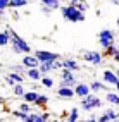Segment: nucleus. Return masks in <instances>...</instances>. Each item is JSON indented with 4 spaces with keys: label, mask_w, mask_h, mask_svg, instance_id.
Wrapping results in <instances>:
<instances>
[{
    "label": "nucleus",
    "mask_w": 119,
    "mask_h": 122,
    "mask_svg": "<svg viewBox=\"0 0 119 122\" xmlns=\"http://www.w3.org/2000/svg\"><path fill=\"white\" fill-rule=\"evenodd\" d=\"M100 107H102V100L95 93L85 96V98H81V102H79V108H81L83 112H92V110L100 108Z\"/></svg>",
    "instance_id": "obj_3"
},
{
    "label": "nucleus",
    "mask_w": 119,
    "mask_h": 122,
    "mask_svg": "<svg viewBox=\"0 0 119 122\" xmlns=\"http://www.w3.org/2000/svg\"><path fill=\"white\" fill-rule=\"evenodd\" d=\"M105 113H107V117L110 119V122L117 119V112H116V110H112V108H107V110H105Z\"/></svg>",
    "instance_id": "obj_32"
},
{
    "label": "nucleus",
    "mask_w": 119,
    "mask_h": 122,
    "mask_svg": "<svg viewBox=\"0 0 119 122\" xmlns=\"http://www.w3.org/2000/svg\"><path fill=\"white\" fill-rule=\"evenodd\" d=\"M98 45H100L102 48H104V50H107L109 46L116 45V36H114V31H112V29H109V28L102 29L100 33H98Z\"/></svg>",
    "instance_id": "obj_4"
},
{
    "label": "nucleus",
    "mask_w": 119,
    "mask_h": 122,
    "mask_svg": "<svg viewBox=\"0 0 119 122\" xmlns=\"http://www.w3.org/2000/svg\"><path fill=\"white\" fill-rule=\"evenodd\" d=\"M7 29H9V33H11V36H12V38H11V48H12V52L17 53V55H21V53H29V52H31L29 43L26 41L24 38H21L12 28L7 26Z\"/></svg>",
    "instance_id": "obj_1"
},
{
    "label": "nucleus",
    "mask_w": 119,
    "mask_h": 122,
    "mask_svg": "<svg viewBox=\"0 0 119 122\" xmlns=\"http://www.w3.org/2000/svg\"><path fill=\"white\" fill-rule=\"evenodd\" d=\"M0 103H4V96L2 95H0Z\"/></svg>",
    "instance_id": "obj_38"
},
{
    "label": "nucleus",
    "mask_w": 119,
    "mask_h": 122,
    "mask_svg": "<svg viewBox=\"0 0 119 122\" xmlns=\"http://www.w3.org/2000/svg\"><path fill=\"white\" fill-rule=\"evenodd\" d=\"M76 9L81 10V12H86L88 10V2H86V0H79V2L76 4Z\"/></svg>",
    "instance_id": "obj_31"
},
{
    "label": "nucleus",
    "mask_w": 119,
    "mask_h": 122,
    "mask_svg": "<svg viewBox=\"0 0 119 122\" xmlns=\"http://www.w3.org/2000/svg\"><path fill=\"white\" fill-rule=\"evenodd\" d=\"M38 96H40V93H36V91H26V95L22 96V100H24L26 103L35 105V102L38 100Z\"/></svg>",
    "instance_id": "obj_21"
},
{
    "label": "nucleus",
    "mask_w": 119,
    "mask_h": 122,
    "mask_svg": "<svg viewBox=\"0 0 119 122\" xmlns=\"http://www.w3.org/2000/svg\"><path fill=\"white\" fill-rule=\"evenodd\" d=\"M35 55L40 62H55V60L60 59L59 53H54V52H49V50H36Z\"/></svg>",
    "instance_id": "obj_7"
},
{
    "label": "nucleus",
    "mask_w": 119,
    "mask_h": 122,
    "mask_svg": "<svg viewBox=\"0 0 119 122\" xmlns=\"http://www.w3.org/2000/svg\"><path fill=\"white\" fill-rule=\"evenodd\" d=\"M57 96L62 100H71L74 98L76 93H74V88H57Z\"/></svg>",
    "instance_id": "obj_12"
},
{
    "label": "nucleus",
    "mask_w": 119,
    "mask_h": 122,
    "mask_svg": "<svg viewBox=\"0 0 119 122\" xmlns=\"http://www.w3.org/2000/svg\"><path fill=\"white\" fill-rule=\"evenodd\" d=\"M102 79H104L105 84H110V86H116L117 81H119V77H117V74H116V71H112V69H105L104 74H102Z\"/></svg>",
    "instance_id": "obj_10"
},
{
    "label": "nucleus",
    "mask_w": 119,
    "mask_h": 122,
    "mask_svg": "<svg viewBox=\"0 0 119 122\" xmlns=\"http://www.w3.org/2000/svg\"><path fill=\"white\" fill-rule=\"evenodd\" d=\"M105 102L109 103V105H119V93L117 91H107V95H105Z\"/></svg>",
    "instance_id": "obj_19"
},
{
    "label": "nucleus",
    "mask_w": 119,
    "mask_h": 122,
    "mask_svg": "<svg viewBox=\"0 0 119 122\" xmlns=\"http://www.w3.org/2000/svg\"><path fill=\"white\" fill-rule=\"evenodd\" d=\"M62 66H64V69H69L71 72H78L79 71V64L74 59H64L62 60Z\"/></svg>",
    "instance_id": "obj_16"
},
{
    "label": "nucleus",
    "mask_w": 119,
    "mask_h": 122,
    "mask_svg": "<svg viewBox=\"0 0 119 122\" xmlns=\"http://www.w3.org/2000/svg\"><path fill=\"white\" fill-rule=\"evenodd\" d=\"M12 91H14V95L17 96V98H22V96L26 95V88H24L22 83H19V84H14L12 86Z\"/></svg>",
    "instance_id": "obj_22"
},
{
    "label": "nucleus",
    "mask_w": 119,
    "mask_h": 122,
    "mask_svg": "<svg viewBox=\"0 0 119 122\" xmlns=\"http://www.w3.org/2000/svg\"><path fill=\"white\" fill-rule=\"evenodd\" d=\"M5 81L7 83H9L11 86H14V84H19V83H22V81H24V76L22 74H17V72H9V74L5 76Z\"/></svg>",
    "instance_id": "obj_13"
},
{
    "label": "nucleus",
    "mask_w": 119,
    "mask_h": 122,
    "mask_svg": "<svg viewBox=\"0 0 119 122\" xmlns=\"http://www.w3.org/2000/svg\"><path fill=\"white\" fill-rule=\"evenodd\" d=\"M74 93H76V96H79V98H85V96L92 95V88L86 83H78L74 86Z\"/></svg>",
    "instance_id": "obj_11"
},
{
    "label": "nucleus",
    "mask_w": 119,
    "mask_h": 122,
    "mask_svg": "<svg viewBox=\"0 0 119 122\" xmlns=\"http://www.w3.org/2000/svg\"><path fill=\"white\" fill-rule=\"evenodd\" d=\"M40 71H42V74L47 76V74H50V72L55 71V66H54V62H40Z\"/></svg>",
    "instance_id": "obj_18"
},
{
    "label": "nucleus",
    "mask_w": 119,
    "mask_h": 122,
    "mask_svg": "<svg viewBox=\"0 0 119 122\" xmlns=\"http://www.w3.org/2000/svg\"><path fill=\"white\" fill-rule=\"evenodd\" d=\"M11 33H9V29L5 28V31H2L0 33V46H7V45H11Z\"/></svg>",
    "instance_id": "obj_20"
},
{
    "label": "nucleus",
    "mask_w": 119,
    "mask_h": 122,
    "mask_svg": "<svg viewBox=\"0 0 119 122\" xmlns=\"http://www.w3.org/2000/svg\"><path fill=\"white\" fill-rule=\"evenodd\" d=\"M60 12H62L64 21H69V22H83L85 21V12L78 10L76 5H64V7H60Z\"/></svg>",
    "instance_id": "obj_2"
},
{
    "label": "nucleus",
    "mask_w": 119,
    "mask_h": 122,
    "mask_svg": "<svg viewBox=\"0 0 119 122\" xmlns=\"http://www.w3.org/2000/svg\"><path fill=\"white\" fill-rule=\"evenodd\" d=\"M116 89H117V93H119V81H117V84H116Z\"/></svg>",
    "instance_id": "obj_37"
},
{
    "label": "nucleus",
    "mask_w": 119,
    "mask_h": 122,
    "mask_svg": "<svg viewBox=\"0 0 119 122\" xmlns=\"http://www.w3.org/2000/svg\"><path fill=\"white\" fill-rule=\"evenodd\" d=\"M67 120H69V122H79V108H76V107L71 108V110H69Z\"/></svg>",
    "instance_id": "obj_25"
},
{
    "label": "nucleus",
    "mask_w": 119,
    "mask_h": 122,
    "mask_svg": "<svg viewBox=\"0 0 119 122\" xmlns=\"http://www.w3.org/2000/svg\"><path fill=\"white\" fill-rule=\"evenodd\" d=\"M117 119H119V110H117Z\"/></svg>",
    "instance_id": "obj_43"
},
{
    "label": "nucleus",
    "mask_w": 119,
    "mask_h": 122,
    "mask_svg": "<svg viewBox=\"0 0 119 122\" xmlns=\"http://www.w3.org/2000/svg\"><path fill=\"white\" fill-rule=\"evenodd\" d=\"M40 2H42V5H47V7H50L54 10L60 9V0H40Z\"/></svg>",
    "instance_id": "obj_24"
},
{
    "label": "nucleus",
    "mask_w": 119,
    "mask_h": 122,
    "mask_svg": "<svg viewBox=\"0 0 119 122\" xmlns=\"http://www.w3.org/2000/svg\"><path fill=\"white\" fill-rule=\"evenodd\" d=\"M28 79H31V81H42V77H43V74H42V71L40 69H26V74H24Z\"/></svg>",
    "instance_id": "obj_15"
},
{
    "label": "nucleus",
    "mask_w": 119,
    "mask_h": 122,
    "mask_svg": "<svg viewBox=\"0 0 119 122\" xmlns=\"http://www.w3.org/2000/svg\"><path fill=\"white\" fill-rule=\"evenodd\" d=\"M116 74H117V77H119V69H116Z\"/></svg>",
    "instance_id": "obj_40"
},
{
    "label": "nucleus",
    "mask_w": 119,
    "mask_h": 122,
    "mask_svg": "<svg viewBox=\"0 0 119 122\" xmlns=\"http://www.w3.org/2000/svg\"><path fill=\"white\" fill-rule=\"evenodd\" d=\"M54 9H50V7H47V5H42V14L43 15H50Z\"/></svg>",
    "instance_id": "obj_33"
},
{
    "label": "nucleus",
    "mask_w": 119,
    "mask_h": 122,
    "mask_svg": "<svg viewBox=\"0 0 119 122\" xmlns=\"http://www.w3.org/2000/svg\"><path fill=\"white\" fill-rule=\"evenodd\" d=\"M78 84V81L74 77V72H71L69 69H60V83L59 88H74Z\"/></svg>",
    "instance_id": "obj_5"
},
{
    "label": "nucleus",
    "mask_w": 119,
    "mask_h": 122,
    "mask_svg": "<svg viewBox=\"0 0 119 122\" xmlns=\"http://www.w3.org/2000/svg\"><path fill=\"white\" fill-rule=\"evenodd\" d=\"M90 88H92V93H95V95H98L100 91H105V89H107L105 83H100V81H97V79L90 83Z\"/></svg>",
    "instance_id": "obj_17"
},
{
    "label": "nucleus",
    "mask_w": 119,
    "mask_h": 122,
    "mask_svg": "<svg viewBox=\"0 0 119 122\" xmlns=\"http://www.w3.org/2000/svg\"><path fill=\"white\" fill-rule=\"evenodd\" d=\"M11 69H12L14 72H17V74H22V76L26 74V67L22 66V64H14V66H12Z\"/></svg>",
    "instance_id": "obj_29"
},
{
    "label": "nucleus",
    "mask_w": 119,
    "mask_h": 122,
    "mask_svg": "<svg viewBox=\"0 0 119 122\" xmlns=\"http://www.w3.org/2000/svg\"><path fill=\"white\" fill-rule=\"evenodd\" d=\"M104 57H107V59H112L119 64V46L112 45V46H109L107 50H104Z\"/></svg>",
    "instance_id": "obj_14"
},
{
    "label": "nucleus",
    "mask_w": 119,
    "mask_h": 122,
    "mask_svg": "<svg viewBox=\"0 0 119 122\" xmlns=\"http://www.w3.org/2000/svg\"><path fill=\"white\" fill-rule=\"evenodd\" d=\"M79 122H98L97 119H83V120H79Z\"/></svg>",
    "instance_id": "obj_35"
},
{
    "label": "nucleus",
    "mask_w": 119,
    "mask_h": 122,
    "mask_svg": "<svg viewBox=\"0 0 119 122\" xmlns=\"http://www.w3.org/2000/svg\"><path fill=\"white\" fill-rule=\"evenodd\" d=\"M21 64L22 66H24L26 69H38L40 67V60L36 59V55L33 53V55H24L22 57V60H21Z\"/></svg>",
    "instance_id": "obj_8"
},
{
    "label": "nucleus",
    "mask_w": 119,
    "mask_h": 122,
    "mask_svg": "<svg viewBox=\"0 0 119 122\" xmlns=\"http://www.w3.org/2000/svg\"><path fill=\"white\" fill-rule=\"evenodd\" d=\"M17 110L24 112V113H31V112H33V108H31V103H26V102H22V103L19 105V108H17Z\"/></svg>",
    "instance_id": "obj_30"
},
{
    "label": "nucleus",
    "mask_w": 119,
    "mask_h": 122,
    "mask_svg": "<svg viewBox=\"0 0 119 122\" xmlns=\"http://www.w3.org/2000/svg\"><path fill=\"white\" fill-rule=\"evenodd\" d=\"M47 103H49V95H40L38 96V100L35 102V107H38V108H45L47 107Z\"/></svg>",
    "instance_id": "obj_23"
},
{
    "label": "nucleus",
    "mask_w": 119,
    "mask_h": 122,
    "mask_svg": "<svg viewBox=\"0 0 119 122\" xmlns=\"http://www.w3.org/2000/svg\"><path fill=\"white\" fill-rule=\"evenodd\" d=\"M54 84H55V81L50 76H43L42 77V86L43 88H54Z\"/></svg>",
    "instance_id": "obj_28"
},
{
    "label": "nucleus",
    "mask_w": 119,
    "mask_h": 122,
    "mask_svg": "<svg viewBox=\"0 0 119 122\" xmlns=\"http://www.w3.org/2000/svg\"><path fill=\"white\" fill-rule=\"evenodd\" d=\"M59 122H69V120H67V119H62V120H59Z\"/></svg>",
    "instance_id": "obj_39"
},
{
    "label": "nucleus",
    "mask_w": 119,
    "mask_h": 122,
    "mask_svg": "<svg viewBox=\"0 0 119 122\" xmlns=\"http://www.w3.org/2000/svg\"><path fill=\"white\" fill-rule=\"evenodd\" d=\"M110 4H114V5H119V0H109Z\"/></svg>",
    "instance_id": "obj_36"
},
{
    "label": "nucleus",
    "mask_w": 119,
    "mask_h": 122,
    "mask_svg": "<svg viewBox=\"0 0 119 122\" xmlns=\"http://www.w3.org/2000/svg\"><path fill=\"white\" fill-rule=\"evenodd\" d=\"M116 22H117V29H119V17H117V21H116Z\"/></svg>",
    "instance_id": "obj_41"
},
{
    "label": "nucleus",
    "mask_w": 119,
    "mask_h": 122,
    "mask_svg": "<svg viewBox=\"0 0 119 122\" xmlns=\"http://www.w3.org/2000/svg\"><path fill=\"white\" fill-rule=\"evenodd\" d=\"M49 113H40V112H31L26 113V117L22 119V122H47Z\"/></svg>",
    "instance_id": "obj_9"
},
{
    "label": "nucleus",
    "mask_w": 119,
    "mask_h": 122,
    "mask_svg": "<svg viewBox=\"0 0 119 122\" xmlns=\"http://www.w3.org/2000/svg\"><path fill=\"white\" fill-rule=\"evenodd\" d=\"M7 9H11V0H0V17H5Z\"/></svg>",
    "instance_id": "obj_26"
},
{
    "label": "nucleus",
    "mask_w": 119,
    "mask_h": 122,
    "mask_svg": "<svg viewBox=\"0 0 119 122\" xmlns=\"http://www.w3.org/2000/svg\"><path fill=\"white\" fill-rule=\"evenodd\" d=\"M83 60L88 62V64H93V66H102L104 64V53L102 52H97V50H90V52H83L81 53Z\"/></svg>",
    "instance_id": "obj_6"
},
{
    "label": "nucleus",
    "mask_w": 119,
    "mask_h": 122,
    "mask_svg": "<svg viewBox=\"0 0 119 122\" xmlns=\"http://www.w3.org/2000/svg\"><path fill=\"white\" fill-rule=\"evenodd\" d=\"M97 120H98V122H110V119L107 117V113H105V112H104V113H102V115H100V117H98Z\"/></svg>",
    "instance_id": "obj_34"
},
{
    "label": "nucleus",
    "mask_w": 119,
    "mask_h": 122,
    "mask_svg": "<svg viewBox=\"0 0 119 122\" xmlns=\"http://www.w3.org/2000/svg\"><path fill=\"white\" fill-rule=\"evenodd\" d=\"M112 122H119V119H116V120H112Z\"/></svg>",
    "instance_id": "obj_42"
},
{
    "label": "nucleus",
    "mask_w": 119,
    "mask_h": 122,
    "mask_svg": "<svg viewBox=\"0 0 119 122\" xmlns=\"http://www.w3.org/2000/svg\"><path fill=\"white\" fill-rule=\"evenodd\" d=\"M29 0H11V9H21V7H26Z\"/></svg>",
    "instance_id": "obj_27"
}]
</instances>
